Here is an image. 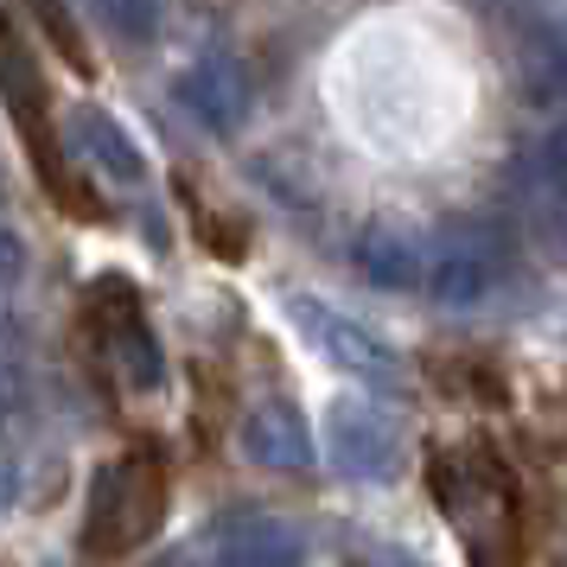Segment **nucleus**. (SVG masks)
I'll return each mask as SVG.
<instances>
[{"instance_id": "obj_9", "label": "nucleus", "mask_w": 567, "mask_h": 567, "mask_svg": "<svg viewBox=\"0 0 567 567\" xmlns=\"http://www.w3.org/2000/svg\"><path fill=\"white\" fill-rule=\"evenodd\" d=\"M358 275L383 293H414L427 281V243L414 224L402 217H377L370 230L358 236Z\"/></svg>"}, {"instance_id": "obj_2", "label": "nucleus", "mask_w": 567, "mask_h": 567, "mask_svg": "<svg viewBox=\"0 0 567 567\" xmlns=\"http://www.w3.org/2000/svg\"><path fill=\"white\" fill-rule=\"evenodd\" d=\"M287 319H293V332L307 338V344L332 363V370L358 377V383H377V389L402 383V358L389 351V338L363 332L351 312L326 307V300H312V293H287Z\"/></svg>"}, {"instance_id": "obj_10", "label": "nucleus", "mask_w": 567, "mask_h": 567, "mask_svg": "<svg viewBox=\"0 0 567 567\" xmlns=\"http://www.w3.org/2000/svg\"><path fill=\"white\" fill-rule=\"evenodd\" d=\"M511 52H516V90H523V103H536V109L567 103V45H561V32L529 20V27L516 32Z\"/></svg>"}, {"instance_id": "obj_1", "label": "nucleus", "mask_w": 567, "mask_h": 567, "mask_svg": "<svg viewBox=\"0 0 567 567\" xmlns=\"http://www.w3.org/2000/svg\"><path fill=\"white\" fill-rule=\"evenodd\" d=\"M166 523V465L159 453H122L115 465L96 472L90 485V516H83V555L122 561L134 548H147Z\"/></svg>"}, {"instance_id": "obj_18", "label": "nucleus", "mask_w": 567, "mask_h": 567, "mask_svg": "<svg viewBox=\"0 0 567 567\" xmlns=\"http://www.w3.org/2000/svg\"><path fill=\"white\" fill-rule=\"evenodd\" d=\"M20 504V460L13 453H0V516Z\"/></svg>"}, {"instance_id": "obj_17", "label": "nucleus", "mask_w": 567, "mask_h": 567, "mask_svg": "<svg viewBox=\"0 0 567 567\" xmlns=\"http://www.w3.org/2000/svg\"><path fill=\"white\" fill-rule=\"evenodd\" d=\"M20 261H27V243H20V230H7V224H0V281H13V275H20Z\"/></svg>"}, {"instance_id": "obj_11", "label": "nucleus", "mask_w": 567, "mask_h": 567, "mask_svg": "<svg viewBox=\"0 0 567 567\" xmlns=\"http://www.w3.org/2000/svg\"><path fill=\"white\" fill-rule=\"evenodd\" d=\"M0 96H7V109L27 122V141L32 154L39 147H52V128H45V78H39V64H32V52L20 45V32L0 20Z\"/></svg>"}, {"instance_id": "obj_13", "label": "nucleus", "mask_w": 567, "mask_h": 567, "mask_svg": "<svg viewBox=\"0 0 567 567\" xmlns=\"http://www.w3.org/2000/svg\"><path fill=\"white\" fill-rule=\"evenodd\" d=\"M32 7H39V20H45V32H52L58 39V52L71 58V64H90V58H83V45H78V27H71V13H64V0H32Z\"/></svg>"}, {"instance_id": "obj_7", "label": "nucleus", "mask_w": 567, "mask_h": 567, "mask_svg": "<svg viewBox=\"0 0 567 567\" xmlns=\"http://www.w3.org/2000/svg\"><path fill=\"white\" fill-rule=\"evenodd\" d=\"M243 453L261 472H312V460H319L307 414L293 409L287 395H268V402H256L243 414Z\"/></svg>"}, {"instance_id": "obj_8", "label": "nucleus", "mask_w": 567, "mask_h": 567, "mask_svg": "<svg viewBox=\"0 0 567 567\" xmlns=\"http://www.w3.org/2000/svg\"><path fill=\"white\" fill-rule=\"evenodd\" d=\"M64 141H71V154L90 159L103 179H115V185H141L147 179V154H141V141H134L109 109L71 103V115H64Z\"/></svg>"}, {"instance_id": "obj_16", "label": "nucleus", "mask_w": 567, "mask_h": 567, "mask_svg": "<svg viewBox=\"0 0 567 567\" xmlns=\"http://www.w3.org/2000/svg\"><path fill=\"white\" fill-rule=\"evenodd\" d=\"M103 7H109V20H115L122 32H134V39H147V32H154V13H147V0H103Z\"/></svg>"}, {"instance_id": "obj_14", "label": "nucleus", "mask_w": 567, "mask_h": 567, "mask_svg": "<svg viewBox=\"0 0 567 567\" xmlns=\"http://www.w3.org/2000/svg\"><path fill=\"white\" fill-rule=\"evenodd\" d=\"M542 173H548V185L567 198V122H555L548 141H542Z\"/></svg>"}, {"instance_id": "obj_6", "label": "nucleus", "mask_w": 567, "mask_h": 567, "mask_svg": "<svg viewBox=\"0 0 567 567\" xmlns=\"http://www.w3.org/2000/svg\"><path fill=\"white\" fill-rule=\"evenodd\" d=\"M90 319H96L103 351L115 358V370H122L134 389H154L166 363H159V338L147 332V319H141L134 287L115 281V275H103V281H96V307H90Z\"/></svg>"}, {"instance_id": "obj_12", "label": "nucleus", "mask_w": 567, "mask_h": 567, "mask_svg": "<svg viewBox=\"0 0 567 567\" xmlns=\"http://www.w3.org/2000/svg\"><path fill=\"white\" fill-rule=\"evenodd\" d=\"M421 287L434 293L440 307H472V300H485V287H491V256L472 249V243H440L427 256V281Z\"/></svg>"}, {"instance_id": "obj_4", "label": "nucleus", "mask_w": 567, "mask_h": 567, "mask_svg": "<svg viewBox=\"0 0 567 567\" xmlns=\"http://www.w3.org/2000/svg\"><path fill=\"white\" fill-rule=\"evenodd\" d=\"M166 567H300V536L281 516H230Z\"/></svg>"}, {"instance_id": "obj_5", "label": "nucleus", "mask_w": 567, "mask_h": 567, "mask_svg": "<svg viewBox=\"0 0 567 567\" xmlns=\"http://www.w3.org/2000/svg\"><path fill=\"white\" fill-rule=\"evenodd\" d=\"M173 96H179V109L198 128L236 134L249 122V109H256V83H249V71H243L230 52H205L173 78Z\"/></svg>"}, {"instance_id": "obj_3", "label": "nucleus", "mask_w": 567, "mask_h": 567, "mask_svg": "<svg viewBox=\"0 0 567 567\" xmlns=\"http://www.w3.org/2000/svg\"><path fill=\"white\" fill-rule=\"evenodd\" d=\"M402 421L370 402V395H338L326 409V460L344 472V478H370V485H389L402 472Z\"/></svg>"}, {"instance_id": "obj_15", "label": "nucleus", "mask_w": 567, "mask_h": 567, "mask_svg": "<svg viewBox=\"0 0 567 567\" xmlns=\"http://www.w3.org/2000/svg\"><path fill=\"white\" fill-rule=\"evenodd\" d=\"M20 402H27V377H20V363L0 351V421H13Z\"/></svg>"}]
</instances>
